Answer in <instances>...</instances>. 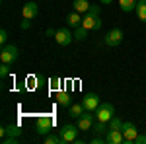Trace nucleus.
<instances>
[{
	"instance_id": "nucleus-17",
	"label": "nucleus",
	"mask_w": 146,
	"mask_h": 144,
	"mask_svg": "<svg viewBox=\"0 0 146 144\" xmlns=\"http://www.w3.org/2000/svg\"><path fill=\"white\" fill-rule=\"evenodd\" d=\"M136 16L142 23H146V0H138L136 4Z\"/></svg>"
},
{
	"instance_id": "nucleus-14",
	"label": "nucleus",
	"mask_w": 146,
	"mask_h": 144,
	"mask_svg": "<svg viewBox=\"0 0 146 144\" xmlns=\"http://www.w3.org/2000/svg\"><path fill=\"white\" fill-rule=\"evenodd\" d=\"M82 20H84V18H80V12L74 10L72 14H68L66 23L70 25V27H74V29H76V27H80V25H82Z\"/></svg>"
},
{
	"instance_id": "nucleus-2",
	"label": "nucleus",
	"mask_w": 146,
	"mask_h": 144,
	"mask_svg": "<svg viewBox=\"0 0 146 144\" xmlns=\"http://www.w3.org/2000/svg\"><path fill=\"white\" fill-rule=\"evenodd\" d=\"M20 56V49L16 45H4L2 47V53H0V60L6 62V64H12L14 60H18Z\"/></svg>"
},
{
	"instance_id": "nucleus-4",
	"label": "nucleus",
	"mask_w": 146,
	"mask_h": 144,
	"mask_svg": "<svg viewBox=\"0 0 146 144\" xmlns=\"http://www.w3.org/2000/svg\"><path fill=\"white\" fill-rule=\"evenodd\" d=\"M121 131H123L125 142H127V144H135L136 136H138V131H136V125H135V123L125 121V123H123V127H121Z\"/></svg>"
},
{
	"instance_id": "nucleus-31",
	"label": "nucleus",
	"mask_w": 146,
	"mask_h": 144,
	"mask_svg": "<svg viewBox=\"0 0 146 144\" xmlns=\"http://www.w3.org/2000/svg\"><path fill=\"white\" fill-rule=\"evenodd\" d=\"M55 33H56L55 29H47V31H45V35H49V37H51V35H55Z\"/></svg>"
},
{
	"instance_id": "nucleus-20",
	"label": "nucleus",
	"mask_w": 146,
	"mask_h": 144,
	"mask_svg": "<svg viewBox=\"0 0 146 144\" xmlns=\"http://www.w3.org/2000/svg\"><path fill=\"white\" fill-rule=\"evenodd\" d=\"M107 131H109V125H107V123L98 121L96 125H94V133H96V134H105Z\"/></svg>"
},
{
	"instance_id": "nucleus-25",
	"label": "nucleus",
	"mask_w": 146,
	"mask_h": 144,
	"mask_svg": "<svg viewBox=\"0 0 146 144\" xmlns=\"http://www.w3.org/2000/svg\"><path fill=\"white\" fill-rule=\"evenodd\" d=\"M8 74H10V64L2 62V66H0V78H6Z\"/></svg>"
},
{
	"instance_id": "nucleus-23",
	"label": "nucleus",
	"mask_w": 146,
	"mask_h": 144,
	"mask_svg": "<svg viewBox=\"0 0 146 144\" xmlns=\"http://www.w3.org/2000/svg\"><path fill=\"white\" fill-rule=\"evenodd\" d=\"M107 125H109V129H121V127H123V121H121L119 117H115V115H113L111 121L107 123Z\"/></svg>"
},
{
	"instance_id": "nucleus-27",
	"label": "nucleus",
	"mask_w": 146,
	"mask_h": 144,
	"mask_svg": "<svg viewBox=\"0 0 146 144\" xmlns=\"http://www.w3.org/2000/svg\"><path fill=\"white\" fill-rule=\"evenodd\" d=\"M6 41H8V31H6V29H2V31H0V43L6 45Z\"/></svg>"
},
{
	"instance_id": "nucleus-11",
	"label": "nucleus",
	"mask_w": 146,
	"mask_h": 144,
	"mask_svg": "<svg viewBox=\"0 0 146 144\" xmlns=\"http://www.w3.org/2000/svg\"><path fill=\"white\" fill-rule=\"evenodd\" d=\"M82 27H86L88 31H92V29H100L101 27V18L100 16H92V14H88V16L82 20Z\"/></svg>"
},
{
	"instance_id": "nucleus-22",
	"label": "nucleus",
	"mask_w": 146,
	"mask_h": 144,
	"mask_svg": "<svg viewBox=\"0 0 146 144\" xmlns=\"http://www.w3.org/2000/svg\"><path fill=\"white\" fill-rule=\"evenodd\" d=\"M45 144H62V138H60V134H47Z\"/></svg>"
},
{
	"instance_id": "nucleus-16",
	"label": "nucleus",
	"mask_w": 146,
	"mask_h": 144,
	"mask_svg": "<svg viewBox=\"0 0 146 144\" xmlns=\"http://www.w3.org/2000/svg\"><path fill=\"white\" fill-rule=\"evenodd\" d=\"M84 111H86V109H84V105H82V103H72V105L68 107V115H70V117H74V119H78Z\"/></svg>"
},
{
	"instance_id": "nucleus-1",
	"label": "nucleus",
	"mask_w": 146,
	"mask_h": 144,
	"mask_svg": "<svg viewBox=\"0 0 146 144\" xmlns=\"http://www.w3.org/2000/svg\"><path fill=\"white\" fill-rule=\"evenodd\" d=\"M78 125L74 127V125H62L60 127V138H62V144H70V142H76V134H78Z\"/></svg>"
},
{
	"instance_id": "nucleus-3",
	"label": "nucleus",
	"mask_w": 146,
	"mask_h": 144,
	"mask_svg": "<svg viewBox=\"0 0 146 144\" xmlns=\"http://www.w3.org/2000/svg\"><path fill=\"white\" fill-rule=\"evenodd\" d=\"M113 113H115L113 103H101L100 107L96 109V119H98V121H103V123H109L111 117H113Z\"/></svg>"
},
{
	"instance_id": "nucleus-5",
	"label": "nucleus",
	"mask_w": 146,
	"mask_h": 144,
	"mask_svg": "<svg viewBox=\"0 0 146 144\" xmlns=\"http://www.w3.org/2000/svg\"><path fill=\"white\" fill-rule=\"evenodd\" d=\"M94 119H96V115H92V111H84L76 119V125H78L80 131H92L94 129Z\"/></svg>"
},
{
	"instance_id": "nucleus-26",
	"label": "nucleus",
	"mask_w": 146,
	"mask_h": 144,
	"mask_svg": "<svg viewBox=\"0 0 146 144\" xmlns=\"http://www.w3.org/2000/svg\"><path fill=\"white\" fill-rule=\"evenodd\" d=\"M18 142H20L18 136H4L2 138V144H18Z\"/></svg>"
},
{
	"instance_id": "nucleus-8",
	"label": "nucleus",
	"mask_w": 146,
	"mask_h": 144,
	"mask_svg": "<svg viewBox=\"0 0 146 144\" xmlns=\"http://www.w3.org/2000/svg\"><path fill=\"white\" fill-rule=\"evenodd\" d=\"M55 125V121H53V117L51 115H43V117H39L37 119V134H49V131H51V127Z\"/></svg>"
},
{
	"instance_id": "nucleus-13",
	"label": "nucleus",
	"mask_w": 146,
	"mask_h": 144,
	"mask_svg": "<svg viewBox=\"0 0 146 144\" xmlns=\"http://www.w3.org/2000/svg\"><path fill=\"white\" fill-rule=\"evenodd\" d=\"M0 133H2V136H20V134H22V127L12 123V125H6Z\"/></svg>"
},
{
	"instance_id": "nucleus-9",
	"label": "nucleus",
	"mask_w": 146,
	"mask_h": 144,
	"mask_svg": "<svg viewBox=\"0 0 146 144\" xmlns=\"http://www.w3.org/2000/svg\"><path fill=\"white\" fill-rule=\"evenodd\" d=\"M105 142L107 144H123L125 142V136L121 129H109L105 133Z\"/></svg>"
},
{
	"instance_id": "nucleus-28",
	"label": "nucleus",
	"mask_w": 146,
	"mask_h": 144,
	"mask_svg": "<svg viewBox=\"0 0 146 144\" xmlns=\"http://www.w3.org/2000/svg\"><path fill=\"white\" fill-rule=\"evenodd\" d=\"M88 14H92V16H100V6H94V4H92L90 10H88Z\"/></svg>"
},
{
	"instance_id": "nucleus-6",
	"label": "nucleus",
	"mask_w": 146,
	"mask_h": 144,
	"mask_svg": "<svg viewBox=\"0 0 146 144\" xmlns=\"http://www.w3.org/2000/svg\"><path fill=\"white\" fill-rule=\"evenodd\" d=\"M72 39H74V33L70 31V29H66V27H62V29H56L55 33V41L60 47H66V45L72 43Z\"/></svg>"
},
{
	"instance_id": "nucleus-18",
	"label": "nucleus",
	"mask_w": 146,
	"mask_h": 144,
	"mask_svg": "<svg viewBox=\"0 0 146 144\" xmlns=\"http://www.w3.org/2000/svg\"><path fill=\"white\" fill-rule=\"evenodd\" d=\"M136 4H138V0H119V6H121V10H123V12L136 10Z\"/></svg>"
},
{
	"instance_id": "nucleus-15",
	"label": "nucleus",
	"mask_w": 146,
	"mask_h": 144,
	"mask_svg": "<svg viewBox=\"0 0 146 144\" xmlns=\"http://www.w3.org/2000/svg\"><path fill=\"white\" fill-rule=\"evenodd\" d=\"M56 101H58V105H62V107H70L72 103H70V94L68 92H56Z\"/></svg>"
},
{
	"instance_id": "nucleus-10",
	"label": "nucleus",
	"mask_w": 146,
	"mask_h": 144,
	"mask_svg": "<svg viewBox=\"0 0 146 144\" xmlns=\"http://www.w3.org/2000/svg\"><path fill=\"white\" fill-rule=\"evenodd\" d=\"M82 105H84L86 111H96L101 103H100V98H98L96 94H86L84 100H82Z\"/></svg>"
},
{
	"instance_id": "nucleus-29",
	"label": "nucleus",
	"mask_w": 146,
	"mask_h": 144,
	"mask_svg": "<svg viewBox=\"0 0 146 144\" xmlns=\"http://www.w3.org/2000/svg\"><path fill=\"white\" fill-rule=\"evenodd\" d=\"M135 144H146V134H140V133H138V136H136Z\"/></svg>"
},
{
	"instance_id": "nucleus-12",
	"label": "nucleus",
	"mask_w": 146,
	"mask_h": 144,
	"mask_svg": "<svg viewBox=\"0 0 146 144\" xmlns=\"http://www.w3.org/2000/svg\"><path fill=\"white\" fill-rule=\"evenodd\" d=\"M22 14H23V18H25V20H33L35 16L39 14V6H37V2H27V4L23 6Z\"/></svg>"
},
{
	"instance_id": "nucleus-19",
	"label": "nucleus",
	"mask_w": 146,
	"mask_h": 144,
	"mask_svg": "<svg viewBox=\"0 0 146 144\" xmlns=\"http://www.w3.org/2000/svg\"><path fill=\"white\" fill-rule=\"evenodd\" d=\"M90 2H88V0H74V10L76 12H80V14H82V12H88L90 10Z\"/></svg>"
},
{
	"instance_id": "nucleus-21",
	"label": "nucleus",
	"mask_w": 146,
	"mask_h": 144,
	"mask_svg": "<svg viewBox=\"0 0 146 144\" xmlns=\"http://www.w3.org/2000/svg\"><path fill=\"white\" fill-rule=\"evenodd\" d=\"M86 37H88V29H86V27L80 25V27L74 29V39H76V41H84Z\"/></svg>"
},
{
	"instance_id": "nucleus-7",
	"label": "nucleus",
	"mask_w": 146,
	"mask_h": 144,
	"mask_svg": "<svg viewBox=\"0 0 146 144\" xmlns=\"http://www.w3.org/2000/svg\"><path fill=\"white\" fill-rule=\"evenodd\" d=\"M105 45L107 47H117V45H121V41H123V31L119 29V27H113L109 33L105 35Z\"/></svg>"
},
{
	"instance_id": "nucleus-32",
	"label": "nucleus",
	"mask_w": 146,
	"mask_h": 144,
	"mask_svg": "<svg viewBox=\"0 0 146 144\" xmlns=\"http://www.w3.org/2000/svg\"><path fill=\"white\" fill-rule=\"evenodd\" d=\"M100 2H101V4H105V6H107V4H111L113 0H100Z\"/></svg>"
},
{
	"instance_id": "nucleus-30",
	"label": "nucleus",
	"mask_w": 146,
	"mask_h": 144,
	"mask_svg": "<svg viewBox=\"0 0 146 144\" xmlns=\"http://www.w3.org/2000/svg\"><path fill=\"white\" fill-rule=\"evenodd\" d=\"M29 25H31V22L23 18V22H22V25H20V27H22V29H29Z\"/></svg>"
},
{
	"instance_id": "nucleus-24",
	"label": "nucleus",
	"mask_w": 146,
	"mask_h": 144,
	"mask_svg": "<svg viewBox=\"0 0 146 144\" xmlns=\"http://www.w3.org/2000/svg\"><path fill=\"white\" fill-rule=\"evenodd\" d=\"M49 84H51V90H53V92H60V78L53 76L49 80Z\"/></svg>"
}]
</instances>
